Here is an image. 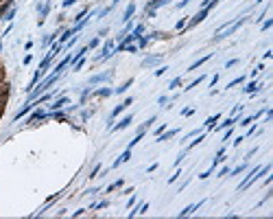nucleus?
I'll list each match as a JSON object with an SVG mask.
<instances>
[{"label": "nucleus", "mask_w": 273, "mask_h": 219, "mask_svg": "<svg viewBox=\"0 0 273 219\" xmlns=\"http://www.w3.org/2000/svg\"><path fill=\"white\" fill-rule=\"evenodd\" d=\"M112 51H114V40H107V42L103 44V48H101V55H96V57H94V64H98V61H105V59L109 57V55H114Z\"/></svg>", "instance_id": "obj_1"}, {"label": "nucleus", "mask_w": 273, "mask_h": 219, "mask_svg": "<svg viewBox=\"0 0 273 219\" xmlns=\"http://www.w3.org/2000/svg\"><path fill=\"white\" fill-rule=\"evenodd\" d=\"M131 103H133V96H127V99H125V101H122L120 105H116V107L112 109V114H109V121H114V118H116L118 114H120V112H125V109L129 107Z\"/></svg>", "instance_id": "obj_2"}, {"label": "nucleus", "mask_w": 273, "mask_h": 219, "mask_svg": "<svg viewBox=\"0 0 273 219\" xmlns=\"http://www.w3.org/2000/svg\"><path fill=\"white\" fill-rule=\"evenodd\" d=\"M131 121H133V116H131V114H127V116H122L116 125H109V129H112V132H120V129H125V127H129V125H131Z\"/></svg>", "instance_id": "obj_3"}, {"label": "nucleus", "mask_w": 273, "mask_h": 219, "mask_svg": "<svg viewBox=\"0 0 273 219\" xmlns=\"http://www.w3.org/2000/svg\"><path fill=\"white\" fill-rule=\"evenodd\" d=\"M40 121H46V112H44V109H35V112L26 118V125H35Z\"/></svg>", "instance_id": "obj_4"}, {"label": "nucleus", "mask_w": 273, "mask_h": 219, "mask_svg": "<svg viewBox=\"0 0 273 219\" xmlns=\"http://www.w3.org/2000/svg\"><path fill=\"white\" fill-rule=\"evenodd\" d=\"M112 75H114V72L107 70V72H101V75L90 77V86H96V83H103V81H109V79H112Z\"/></svg>", "instance_id": "obj_5"}, {"label": "nucleus", "mask_w": 273, "mask_h": 219, "mask_svg": "<svg viewBox=\"0 0 273 219\" xmlns=\"http://www.w3.org/2000/svg\"><path fill=\"white\" fill-rule=\"evenodd\" d=\"M236 123H238V118H236V114H234V116H230V118H225L221 125H214L212 129H218V132H221V129H227V127H232V125H236Z\"/></svg>", "instance_id": "obj_6"}, {"label": "nucleus", "mask_w": 273, "mask_h": 219, "mask_svg": "<svg viewBox=\"0 0 273 219\" xmlns=\"http://www.w3.org/2000/svg\"><path fill=\"white\" fill-rule=\"evenodd\" d=\"M129 158H131V149H129V147H127V149H125V151L120 153V158H116V160H114V164H112V169H116V167H120V164H122V162H127V160H129Z\"/></svg>", "instance_id": "obj_7"}, {"label": "nucleus", "mask_w": 273, "mask_h": 219, "mask_svg": "<svg viewBox=\"0 0 273 219\" xmlns=\"http://www.w3.org/2000/svg\"><path fill=\"white\" fill-rule=\"evenodd\" d=\"M203 202H205V199H201V202H195V204H190V206H186V208H184V211H181V213H179V217H188V215H192V213L197 211V208H199V206H203Z\"/></svg>", "instance_id": "obj_8"}, {"label": "nucleus", "mask_w": 273, "mask_h": 219, "mask_svg": "<svg viewBox=\"0 0 273 219\" xmlns=\"http://www.w3.org/2000/svg\"><path fill=\"white\" fill-rule=\"evenodd\" d=\"M160 61H162V55H151V57L142 59V66H144V68H151V66H157Z\"/></svg>", "instance_id": "obj_9"}, {"label": "nucleus", "mask_w": 273, "mask_h": 219, "mask_svg": "<svg viewBox=\"0 0 273 219\" xmlns=\"http://www.w3.org/2000/svg\"><path fill=\"white\" fill-rule=\"evenodd\" d=\"M210 57H212V53H208V55H203V57H201V59H197L195 64H190V66H188V70H186V72H192V70H197L199 66H203V64H205L208 59H210Z\"/></svg>", "instance_id": "obj_10"}, {"label": "nucleus", "mask_w": 273, "mask_h": 219, "mask_svg": "<svg viewBox=\"0 0 273 219\" xmlns=\"http://www.w3.org/2000/svg\"><path fill=\"white\" fill-rule=\"evenodd\" d=\"M208 13H210V9H201V11H199V13L192 18V20L188 22V26H195V24H199L201 20H205V15H208Z\"/></svg>", "instance_id": "obj_11"}, {"label": "nucleus", "mask_w": 273, "mask_h": 219, "mask_svg": "<svg viewBox=\"0 0 273 219\" xmlns=\"http://www.w3.org/2000/svg\"><path fill=\"white\" fill-rule=\"evenodd\" d=\"M63 105H70V99H68L66 94H63V96H59V99H57V101H55V103L50 105V109H61Z\"/></svg>", "instance_id": "obj_12"}, {"label": "nucleus", "mask_w": 273, "mask_h": 219, "mask_svg": "<svg viewBox=\"0 0 273 219\" xmlns=\"http://www.w3.org/2000/svg\"><path fill=\"white\" fill-rule=\"evenodd\" d=\"M179 134V129H170V132H166V134H160V136H155V142H164V140H170L173 136H177Z\"/></svg>", "instance_id": "obj_13"}, {"label": "nucleus", "mask_w": 273, "mask_h": 219, "mask_svg": "<svg viewBox=\"0 0 273 219\" xmlns=\"http://www.w3.org/2000/svg\"><path fill=\"white\" fill-rule=\"evenodd\" d=\"M109 94H112V90H109V88H101V90H94V99H107Z\"/></svg>", "instance_id": "obj_14"}, {"label": "nucleus", "mask_w": 273, "mask_h": 219, "mask_svg": "<svg viewBox=\"0 0 273 219\" xmlns=\"http://www.w3.org/2000/svg\"><path fill=\"white\" fill-rule=\"evenodd\" d=\"M203 79H205V75H199V77H197L195 81H190V83H188V86H186L184 90H186V92H188V90H192V88H197L199 83H203Z\"/></svg>", "instance_id": "obj_15"}, {"label": "nucleus", "mask_w": 273, "mask_h": 219, "mask_svg": "<svg viewBox=\"0 0 273 219\" xmlns=\"http://www.w3.org/2000/svg\"><path fill=\"white\" fill-rule=\"evenodd\" d=\"M133 11H135V5L131 2L129 7L125 9V15H122V20H125V22H129V20H131V15H133Z\"/></svg>", "instance_id": "obj_16"}, {"label": "nucleus", "mask_w": 273, "mask_h": 219, "mask_svg": "<svg viewBox=\"0 0 273 219\" xmlns=\"http://www.w3.org/2000/svg\"><path fill=\"white\" fill-rule=\"evenodd\" d=\"M218 118H221V114H212V116H210V118H208V121H205L203 125L208 127V129H212V127L216 125V121H218Z\"/></svg>", "instance_id": "obj_17"}, {"label": "nucleus", "mask_w": 273, "mask_h": 219, "mask_svg": "<svg viewBox=\"0 0 273 219\" xmlns=\"http://www.w3.org/2000/svg\"><path fill=\"white\" fill-rule=\"evenodd\" d=\"M75 33H77L75 29H68V31H63V35L59 38V44L63 46V42H68V40H70V38H72V35H75Z\"/></svg>", "instance_id": "obj_18"}, {"label": "nucleus", "mask_w": 273, "mask_h": 219, "mask_svg": "<svg viewBox=\"0 0 273 219\" xmlns=\"http://www.w3.org/2000/svg\"><path fill=\"white\" fill-rule=\"evenodd\" d=\"M131 83H133V79H127V81H125L122 86H118V88H116V94H122V92H127V90H129V86H131Z\"/></svg>", "instance_id": "obj_19"}, {"label": "nucleus", "mask_w": 273, "mask_h": 219, "mask_svg": "<svg viewBox=\"0 0 273 219\" xmlns=\"http://www.w3.org/2000/svg\"><path fill=\"white\" fill-rule=\"evenodd\" d=\"M155 121H157V116H151L149 121H144V123L140 125V129H138V132H147V129H149V127H151L153 123H155Z\"/></svg>", "instance_id": "obj_20"}, {"label": "nucleus", "mask_w": 273, "mask_h": 219, "mask_svg": "<svg viewBox=\"0 0 273 219\" xmlns=\"http://www.w3.org/2000/svg\"><path fill=\"white\" fill-rule=\"evenodd\" d=\"M149 211V204H140L138 208H135V211H131L129 213V217H135V215H140V213H147Z\"/></svg>", "instance_id": "obj_21"}, {"label": "nucleus", "mask_w": 273, "mask_h": 219, "mask_svg": "<svg viewBox=\"0 0 273 219\" xmlns=\"http://www.w3.org/2000/svg\"><path fill=\"white\" fill-rule=\"evenodd\" d=\"M142 138H144V132H138V136H135V138H133V140L129 142V149H133V147H135V145H138V142H140Z\"/></svg>", "instance_id": "obj_22"}, {"label": "nucleus", "mask_w": 273, "mask_h": 219, "mask_svg": "<svg viewBox=\"0 0 273 219\" xmlns=\"http://www.w3.org/2000/svg\"><path fill=\"white\" fill-rule=\"evenodd\" d=\"M120 186H122V180H116L114 184H109V186H107V193H112V191H118Z\"/></svg>", "instance_id": "obj_23"}, {"label": "nucleus", "mask_w": 273, "mask_h": 219, "mask_svg": "<svg viewBox=\"0 0 273 219\" xmlns=\"http://www.w3.org/2000/svg\"><path fill=\"white\" fill-rule=\"evenodd\" d=\"M13 15H15V7H11V9H9V11L2 15V20H9V22H11V20H13Z\"/></svg>", "instance_id": "obj_24"}, {"label": "nucleus", "mask_w": 273, "mask_h": 219, "mask_svg": "<svg viewBox=\"0 0 273 219\" xmlns=\"http://www.w3.org/2000/svg\"><path fill=\"white\" fill-rule=\"evenodd\" d=\"M232 134H234V125L225 129V134H223V142H225V140H230V138H232Z\"/></svg>", "instance_id": "obj_25"}, {"label": "nucleus", "mask_w": 273, "mask_h": 219, "mask_svg": "<svg viewBox=\"0 0 273 219\" xmlns=\"http://www.w3.org/2000/svg\"><path fill=\"white\" fill-rule=\"evenodd\" d=\"M271 26H273V18H269V20H265V22H262V26H260V29H262V31H269Z\"/></svg>", "instance_id": "obj_26"}, {"label": "nucleus", "mask_w": 273, "mask_h": 219, "mask_svg": "<svg viewBox=\"0 0 273 219\" xmlns=\"http://www.w3.org/2000/svg\"><path fill=\"white\" fill-rule=\"evenodd\" d=\"M179 83H181V77H175V79H173L170 83H168V90H175V88H177Z\"/></svg>", "instance_id": "obj_27"}, {"label": "nucleus", "mask_w": 273, "mask_h": 219, "mask_svg": "<svg viewBox=\"0 0 273 219\" xmlns=\"http://www.w3.org/2000/svg\"><path fill=\"white\" fill-rule=\"evenodd\" d=\"M245 169H247V162H245V164H238V167H236V169L232 171V175H238V173H243Z\"/></svg>", "instance_id": "obj_28"}, {"label": "nucleus", "mask_w": 273, "mask_h": 219, "mask_svg": "<svg viewBox=\"0 0 273 219\" xmlns=\"http://www.w3.org/2000/svg\"><path fill=\"white\" fill-rule=\"evenodd\" d=\"M245 81V77H236L234 81H230V83H227V88H234V86H238V83H243Z\"/></svg>", "instance_id": "obj_29"}, {"label": "nucleus", "mask_w": 273, "mask_h": 219, "mask_svg": "<svg viewBox=\"0 0 273 219\" xmlns=\"http://www.w3.org/2000/svg\"><path fill=\"white\" fill-rule=\"evenodd\" d=\"M98 171H101V164H96V167H94L92 171H90V175H87V178H92V180H94V178L98 175Z\"/></svg>", "instance_id": "obj_30"}, {"label": "nucleus", "mask_w": 273, "mask_h": 219, "mask_svg": "<svg viewBox=\"0 0 273 219\" xmlns=\"http://www.w3.org/2000/svg\"><path fill=\"white\" fill-rule=\"evenodd\" d=\"M98 44H101V38H98V35H96V38H94L92 42H90V44H87V48H96V46H98Z\"/></svg>", "instance_id": "obj_31"}, {"label": "nucleus", "mask_w": 273, "mask_h": 219, "mask_svg": "<svg viewBox=\"0 0 273 219\" xmlns=\"http://www.w3.org/2000/svg\"><path fill=\"white\" fill-rule=\"evenodd\" d=\"M107 206H109V202L105 199V202H98V204H94L92 208H96V211H101V208H107Z\"/></svg>", "instance_id": "obj_32"}, {"label": "nucleus", "mask_w": 273, "mask_h": 219, "mask_svg": "<svg viewBox=\"0 0 273 219\" xmlns=\"http://www.w3.org/2000/svg\"><path fill=\"white\" fill-rule=\"evenodd\" d=\"M251 123H253V116H247V118H243V123H238V125L247 127V125H251Z\"/></svg>", "instance_id": "obj_33"}, {"label": "nucleus", "mask_w": 273, "mask_h": 219, "mask_svg": "<svg viewBox=\"0 0 273 219\" xmlns=\"http://www.w3.org/2000/svg\"><path fill=\"white\" fill-rule=\"evenodd\" d=\"M195 114V109L192 107H186V109H181V116H192Z\"/></svg>", "instance_id": "obj_34"}, {"label": "nucleus", "mask_w": 273, "mask_h": 219, "mask_svg": "<svg viewBox=\"0 0 273 219\" xmlns=\"http://www.w3.org/2000/svg\"><path fill=\"white\" fill-rule=\"evenodd\" d=\"M260 70H265V64H258V66H256V70H251V77H256Z\"/></svg>", "instance_id": "obj_35"}, {"label": "nucleus", "mask_w": 273, "mask_h": 219, "mask_svg": "<svg viewBox=\"0 0 273 219\" xmlns=\"http://www.w3.org/2000/svg\"><path fill=\"white\" fill-rule=\"evenodd\" d=\"M186 24H188V22L184 20V18H181V20H179V22L175 24V29H177V31H181V29H184V26H186Z\"/></svg>", "instance_id": "obj_36"}, {"label": "nucleus", "mask_w": 273, "mask_h": 219, "mask_svg": "<svg viewBox=\"0 0 273 219\" xmlns=\"http://www.w3.org/2000/svg\"><path fill=\"white\" fill-rule=\"evenodd\" d=\"M157 103H160L162 107H166V103H170V101H168V96H160V99H157Z\"/></svg>", "instance_id": "obj_37"}, {"label": "nucleus", "mask_w": 273, "mask_h": 219, "mask_svg": "<svg viewBox=\"0 0 273 219\" xmlns=\"http://www.w3.org/2000/svg\"><path fill=\"white\" fill-rule=\"evenodd\" d=\"M166 70H168V66H162V68H157V70H155V77H162Z\"/></svg>", "instance_id": "obj_38"}, {"label": "nucleus", "mask_w": 273, "mask_h": 219, "mask_svg": "<svg viewBox=\"0 0 273 219\" xmlns=\"http://www.w3.org/2000/svg\"><path fill=\"white\" fill-rule=\"evenodd\" d=\"M90 116H92V109H85V112L83 114H81V121H87V118Z\"/></svg>", "instance_id": "obj_39"}, {"label": "nucleus", "mask_w": 273, "mask_h": 219, "mask_svg": "<svg viewBox=\"0 0 273 219\" xmlns=\"http://www.w3.org/2000/svg\"><path fill=\"white\" fill-rule=\"evenodd\" d=\"M227 173H230V167H223L221 171H218V178H225V175H227Z\"/></svg>", "instance_id": "obj_40"}, {"label": "nucleus", "mask_w": 273, "mask_h": 219, "mask_svg": "<svg viewBox=\"0 0 273 219\" xmlns=\"http://www.w3.org/2000/svg\"><path fill=\"white\" fill-rule=\"evenodd\" d=\"M179 175H181V171H177L175 175H170V178H168V184H173V182H177V178H179Z\"/></svg>", "instance_id": "obj_41"}, {"label": "nucleus", "mask_w": 273, "mask_h": 219, "mask_svg": "<svg viewBox=\"0 0 273 219\" xmlns=\"http://www.w3.org/2000/svg\"><path fill=\"white\" fill-rule=\"evenodd\" d=\"M236 64H238V59H230V61L225 64V68H232V66H236Z\"/></svg>", "instance_id": "obj_42"}, {"label": "nucleus", "mask_w": 273, "mask_h": 219, "mask_svg": "<svg viewBox=\"0 0 273 219\" xmlns=\"http://www.w3.org/2000/svg\"><path fill=\"white\" fill-rule=\"evenodd\" d=\"M164 129H166V125H160L157 129H155V136H160V134H164Z\"/></svg>", "instance_id": "obj_43"}, {"label": "nucleus", "mask_w": 273, "mask_h": 219, "mask_svg": "<svg viewBox=\"0 0 273 219\" xmlns=\"http://www.w3.org/2000/svg\"><path fill=\"white\" fill-rule=\"evenodd\" d=\"M243 140H245V136H238V138H236V140H234V147H238V145H240Z\"/></svg>", "instance_id": "obj_44"}, {"label": "nucleus", "mask_w": 273, "mask_h": 219, "mask_svg": "<svg viewBox=\"0 0 273 219\" xmlns=\"http://www.w3.org/2000/svg\"><path fill=\"white\" fill-rule=\"evenodd\" d=\"M75 2H77V0H63V7H72Z\"/></svg>", "instance_id": "obj_45"}, {"label": "nucleus", "mask_w": 273, "mask_h": 219, "mask_svg": "<svg viewBox=\"0 0 273 219\" xmlns=\"http://www.w3.org/2000/svg\"><path fill=\"white\" fill-rule=\"evenodd\" d=\"M216 81H218V75H214V77L210 79V86H216Z\"/></svg>", "instance_id": "obj_46"}, {"label": "nucleus", "mask_w": 273, "mask_h": 219, "mask_svg": "<svg viewBox=\"0 0 273 219\" xmlns=\"http://www.w3.org/2000/svg\"><path fill=\"white\" fill-rule=\"evenodd\" d=\"M260 2H265V0H256V5H260Z\"/></svg>", "instance_id": "obj_47"}]
</instances>
